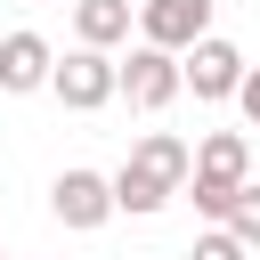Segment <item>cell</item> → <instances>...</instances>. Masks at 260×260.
I'll use <instances>...</instances> for the list:
<instances>
[{"label": "cell", "instance_id": "cell-1", "mask_svg": "<svg viewBox=\"0 0 260 260\" xmlns=\"http://www.w3.org/2000/svg\"><path fill=\"white\" fill-rule=\"evenodd\" d=\"M244 171H252V146H244V130H211V138L195 146V179H187L179 195H187L203 219H228V203L252 187Z\"/></svg>", "mask_w": 260, "mask_h": 260}, {"label": "cell", "instance_id": "cell-2", "mask_svg": "<svg viewBox=\"0 0 260 260\" xmlns=\"http://www.w3.org/2000/svg\"><path fill=\"white\" fill-rule=\"evenodd\" d=\"M49 89H57V106H73V114H98L106 98H122V65H114L106 49H73V57H57Z\"/></svg>", "mask_w": 260, "mask_h": 260}, {"label": "cell", "instance_id": "cell-3", "mask_svg": "<svg viewBox=\"0 0 260 260\" xmlns=\"http://www.w3.org/2000/svg\"><path fill=\"white\" fill-rule=\"evenodd\" d=\"M211 8L219 0H138V32H146V49L187 57L195 41H211Z\"/></svg>", "mask_w": 260, "mask_h": 260}, {"label": "cell", "instance_id": "cell-4", "mask_svg": "<svg viewBox=\"0 0 260 260\" xmlns=\"http://www.w3.org/2000/svg\"><path fill=\"white\" fill-rule=\"evenodd\" d=\"M244 73H252V65H244V49H236V41H219V32H211V41H195V49L179 57V81H187L195 98H236V89H244Z\"/></svg>", "mask_w": 260, "mask_h": 260}, {"label": "cell", "instance_id": "cell-5", "mask_svg": "<svg viewBox=\"0 0 260 260\" xmlns=\"http://www.w3.org/2000/svg\"><path fill=\"white\" fill-rule=\"evenodd\" d=\"M179 89H187V81H179V57H171V49H146V41H138V49L122 57V98H130L138 114H162Z\"/></svg>", "mask_w": 260, "mask_h": 260}, {"label": "cell", "instance_id": "cell-6", "mask_svg": "<svg viewBox=\"0 0 260 260\" xmlns=\"http://www.w3.org/2000/svg\"><path fill=\"white\" fill-rule=\"evenodd\" d=\"M49 211L65 219V228H106L114 219V179L106 171H57V187H49Z\"/></svg>", "mask_w": 260, "mask_h": 260}, {"label": "cell", "instance_id": "cell-7", "mask_svg": "<svg viewBox=\"0 0 260 260\" xmlns=\"http://www.w3.org/2000/svg\"><path fill=\"white\" fill-rule=\"evenodd\" d=\"M49 73H57V49H49L41 32H8V41H0V89H8V98L49 89Z\"/></svg>", "mask_w": 260, "mask_h": 260}, {"label": "cell", "instance_id": "cell-8", "mask_svg": "<svg viewBox=\"0 0 260 260\" xmlns=\"http://www.w3.org/2000/svg\"><path fill=\"white\" fill-rule=\"evenodd\" d=\"M130 171H146L154 187H171V195H179V187L195 179V146H187V138H171V130H146V138L130 146Z\"/></svg>", "mask_w": 260, "mask_h": 260}, {"label": "cell", "instance_id": "cell-9", "mask_svg": "<svg viewBox=\"0 0 260 260\" xmlns=\"http://www.w3.org/2000/svg\"><path fill=\"white\" fill-rule=\"evenodd\" d=\"M73 41H81V49L130 41V0H73Z\"/></svg>", "mask_w": 260, "mask_h": 260}, {"label": "cell", "instance_id": "cell-10", "mask_svg": "<svg viewBox=\"0 0 260 260\" xmlns=\"http://www.w3.org/2000/svg\"><path fill=\"white\" fill-rule=\"evenodd\" d=\"M162 203H171V187H154V179H146V171H130V162L114 171V211H130V219H154Z\"/></svg>", "mask_w": 260, "mask_h": 260}, {"label": "cell", "instance_id": "cell-11", "mask_svg": "<svg viewBox=\"0 0 260 260\" xmlns=\"http://www.w3.org/2000/svg\"><path fill=\"white\" fill-rule=\"evenodd\" d=\"M219 228H228L244 252H260V187H244V195L228 203V219H219Z\"/></svg>", "mask_w": 260, "mask_h": 260}, {"label": "cell", "instance_id": "cell-12", "mask_svg": "<svg viewBox=\"0 0 260 260\" xmlns=\"http://www.w3.org/2000/svg\"><path fill=\"white\" fill-rule=\"evenodd\" d=\"M195 260H244V244L228 228H211V236H195Z\"/></svg>", "mask_w": 260, "mask_h": 260}, {"label": "cell", "instance_id": "cell-13", "mask_svg": "<svg viewBox=\"0 0 260 260\" xmlns=\"http://www.w3.org/2000/svg\"><path fill=\"white\" fill-rule=\"evenodd\" d=\"M236 106H244V122H252V130H260V65H252V73H244V89H236Z\"/></svg>", "mask_w": 260, "mask_h": 260}, {"label": "cell", "instance_id": "cell-14", "mask_svg": "<svg viewBox=\"0 0 260 260\" xmlns=\"http://www.w3.org/2000/svg\"><path fill=\"white\" fill-rule=\"evenodd\" d=\"M0 260H8V252H0Z\"/></svg>", "mask_w": 260, "mask_h": 260}]
</instances>
